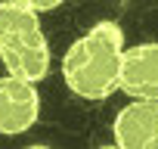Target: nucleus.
Wrapping results in <instances>:
<instances>
[{
  "label": "nucleus",
  "mask_w": 158,
  "mask_h": 149,
  "mask_svg": "<svg viewBox=\"0 0 158 149\" xmlns=\"http://www.w3.org/2000/svg\"><path fill=\"white\" fill-rule=\"evenodd\" d=\"M124 31L118 22H96L62 56V81L81 100H109L121 84Z\"/></svg>",
  "instance_id": "f257e3e1"
},
{
  "label": "nucleus",
  "mask_w": 158,
  "mask_h": 149,
  "mask_svg": "<svg viewBox=\"0 0 158 149\" xmlns=\"http://www.w3.org/2000/svg\"><path fill=\"white\" fill-rule=\"evenodd\" d=\"M40 13L22 6L19 0L0 3V59L10 74L28 81H44L50 74V44L40 31Z\"/></svg>",
  "instance_id": "f03ea898"
},
{
  "label": "nucleus",
  "mask_w": 158,
  "mask_h": 149,
  "mask_svg": "<svg viewBox=\"0 0 158 149\" xmlns=\"http://www.w3.org/2000/svg\"><path fill=\"white\" fill-rule=\"evenodd\" d=\"M40 118V93L37 84L19 74H3L0 78V134H25Z\"/></svg>",
  "instance_id": "7ed1b4c3"
},
{
  "label": "nucleus",
  "mask_w": 158,
  "mask_h": 149,
  "mask_svg": "<svg viewBox=\"0 0 158 149\" xmlns=\"http://www.w3.org/2000/svg\"><path fill=\"white\" fill-rule=\"evenodd\" d=\"M112 134L121 149H158V100L127 103L115 115Z\"/></svg>",
  "instance_id": "20e7f679"
},
{
  "label": "nucleus",
  "mask_w": 158,
  "mask_h": 149,
  "mask_svg": "<svg viewBox=\"0 0 158 149\" xmlns=\"http://www.w3.org/2000/svg\"><path fill=\"white\" fill-rule=\"evenodd\" d=\"M118 90L130 100H158V44H136L124 50Z\"/></svg>",
  "instance_id": "39448f33"
},
{
  "label": "nucleus",
  "mask_w": 158,
  "mask_h": 149,
  "mask_svg": "<svg viewBox=\"0 0 158 149\" xmlns=\"http://www.w3.org/2000/svg\"><path fill=\"white\" fill-rule=\"evenodd\" d=\"M22 6H28V10H34V13H50V10H56L59 3H65V0H19Z\"/></svg>",
  "instance_id": "423d86ee"
}]
</instances>
